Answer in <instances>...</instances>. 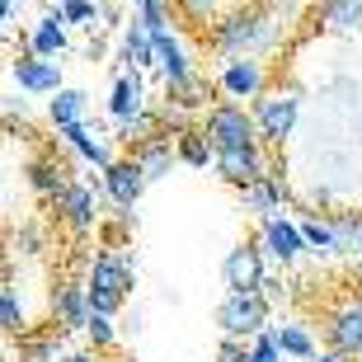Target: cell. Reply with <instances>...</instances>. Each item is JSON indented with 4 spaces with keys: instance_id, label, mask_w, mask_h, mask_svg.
Listing matches in <instances>:
<instances>
[{
    "instance_id": "1",
    "label": "cell",
    "mask_w": 362,
    "mask_h": 362,
    "mask_svg": "<svg viewBox=\"0 0 362 362\" xmlns=\"http://www.w3.org/2000/svg\"><path fill=\"white\" fill-rule=\"evenodd\" d=\"M273 42H278V19L269 14V5H250V10H235L212 24V47L230 62L269 52Z\"/></svg>"
},
{
    "instance_id": "2",
    "label": "cell",
    "mask_w": 362,
    "mask_h": 362,
    "mask_svg": "<svg viewBox=\"0 0 362 362\" xmlns=\"http://www.w3.org/2000/svg\"><path fill=\"white\" fill-rule=\"evenodd\" d=\"M136 282V264L132 255H113V250H104V255L90 264V306L94 315H113V310L127 301V287Z\"/></svg>"
},
{
    "instance_id": "3",
    "label": "cell",
    "mask_w": 362,
    "mask_h": 362,
    "mask_svg": "<svg viewBox=\"0 0 362 362\" xmlns=\"http://www.w3.org/2000/svg\"><path fill=\"white\" fill-rule=\"evenodd\" d=\"M202 132H207L216 156H221V151L259 146V122H255V113H245V104H216L212 113H207V122H202Z\"/></svg>"
},
{
    "instance_id": "4",
    "label": "cell",
    "mask_w": 362,
    "mask_h": 362,
    "mask_svg": "<svg viewBox=\"0 0 362 362\" xmlns=\"http://www.w3.org/2000/svg\"><path fill=\"white\" fill-rule=\"evenodd\" d=\"M255 122H259V141H269V146H282L287 136L296 132V118H301V99L292 90H264L255 99Z\"/></svg>"
},
{
    "instance_id": "5",
    "label": "cell",
    "mask_w": 362,
    "mask_h": 362,
    "mask_svg": "<svg viewBox=\"0 0 362 362\" xmlns=\"http://www.w3.org/2000/svg\"><path fill=\"white\" fill-rule=\"evenodd\" d=\"M216 325L226 339H259L269 329V301L264 292H245V296H226L216 306Z\"/></svg>"
},
{
    "instance_id": "6",
    "label": "cell",
    "mask_w": 362,
    "mask_h": 362,
    "mask_svg": "<svg viewBox=\"0 0 362 362\" xmlns=\"http://www.w3.org/2000/svg\"><path fill=\"white\" fill-rule=\"evenodd\" d=\"M221 282H226V296H245V292H264V255H259L255 245H240V250H230L221 259Z\"/></svg>"
},
{
    "instance_id": "7",
    "label": "cell",
    "mask_w": 362,
    "mask_h": 362,
    "mask_svg": "<svg viewBox=\"0 0 362 362\" xmlns=\"http://www.w3.org/2000/svg\"><path fill=\"white\" fill-rule=\"evenodd\" d=\"M108 113H113V122H118V132L132 136V127L141 122V113H146V85H141V71H127V76L113 81Z\"/></svg>"
},
{
    "instance_id": "8",
    "label": "cell",
    "mask_w": 362,
    "mask_h": 362,
    "mask_svg": "<svg viewBox=\"0 0 362 362\" xmlns=\"http://www.w3.org/2000/svg\"><path fill=\"white\" fill-rule=\"evenodd\" d=\"M264 81H269V71H264L259 57H235V62H226L221 76H216V85H221L230 99H259V94H264Z\"/></svg>"
},
{
    "instance_id": "9",
    "label": "cell",
    "mask_w": 362,
    "mask_h": 362,
    "mask_svg": "<svg viewBox=\"0 0 362 362\" xmlns=\"http://www.w3.org/2000/svg\"><path fill=\"white\" fill-rule=\"evenodd\" d=\"M52 320L57 329H85L94 320V306H90V287L81 282H62L52 292Z\"/></svg>"
},
{
    "instance_id": "10",
    "label": "cell",
    "mask_w": 362,
    "mask_h": 362,
    "mask_svg": "<svg viewBox=\"0 0 362 362\" xmlns=\"http://www.w3.org/2000/svg\"><path fill=\"white\" fill-rule=\"evenodd\" d=\"M264 250H269V259H278L282 269H287V264H296V259L306 255L310 245H306V235H301L296 221H287V216H269V221H264Z\"/></svg>"
},
{
    "instance_id": "11",
    "label": "cell",
    "mask_w": 362,
    "mask_h": 362,
    "mask_svg": "<svg viewBox=\"0 0 362 362\" xmlns=\"http://www.w3.org/2000/svg\"><path fill=\"white\" fill-rule=\"evenodd\" d=\"M10 76L24 94H62V66L47 62V57H33V52L19 57L10 66Z\"/></svg>"
},
{
    "instance_id": "12",
    "label": "cell",
    "mask_w": 362,
    "mask_h": 362,
    "mask_svg": "<svg viewBox=\"0 0 362 362\" xmlns=\"http://www.w3.org/2000/svg\"><path fill=\"white\" fill-rule=\"evenodd\" d=\"M325 334H329V349H334L339 358H358V353H362V306H358V301L329 310Z\"/></svg>"
},
{
    "instance_id": "13",
    "label": "cell",
    "mask_w": 362,
    "mask_h": 362,
    "mask_svg": "<svg viewBox=\"0 0 362 362\" xmlns=\"http://www.w3.org/2000/svg\"><path fill=\"white\" fill-rule=\"evenodd\" d=\"M216 175L245 193V188H255L259 179H269V165H264L259 146H250V151H221V156H216Z\"/></svg>"
},
{
    "instance_id": "14",
    "label": "cell",
    "mask_w": 362,
    "mask_h": 362,
    "mask_svg": "<svg viewBox=\"0 0 362 362\" xmlns=\"http://www.w3.org/2000/svg\"><path fill=\"white\" fill-rule=\"evenodd\" d=\"M146 170H141V165H136V156L132 160H118V165H108L104 170V193L113 202H118V207H136V198H141V193H146Z\"/></svg>"
},
{
    "instance_id": "15",
    "label": "cell",
    "mask_w": 362,
    "mask_h": 362,
    "mask_svg": "<svg viewBox=\"0 0 362 362\" xmlns=\"http://www.w3.org/2000/svg\"><path fill=\"white\" fill-rule=\"evenodd\" d=\"M156 66H160V76H165V90H179V85L193 81L188 52H184V42L175 38V28H170V33H156Z\"/></svg>"
},
{
    "instance_id": "16",
    "label": "cell",
    "mask_w": 362,
    "mask_h": 362,
    "mask_svg": "<svg viewBox=\"0 0 362 362\" xmlns=\"http://www.w3.org/2000/svg\"><path fill=\"white\" fill-rule=\"evenodd\" d=\"M57 216H62V221H66L71 230H90L94 226V188H85V184H76V179H71L66 188H62V193H57Z\"/></svg>"
},
{
    "instance_id": "17",
    "label": "cell",
    "mask_w": 362,
    "mask_h": 362,
    "mask_svg": "<svg viewBox=\"0 0 362 362\" xmlns=\"http://www.w3.org/2000/svg\"><path fill=\"white\" fill-rule=\"evenodd\" d=\"M62 141H66L81 160H90V165H99V170H108V165H118V156L108 151V141L104 136H90V127L85 122H71V127H62Z\"/></svg>"
},
{
    "instance_id": "18",
    "label": "cell",
    "mask_w": 362,
    "mask_h": 362,
    "mask_svg": "<svg viewBox=\"0 0 362 362\" xmlns=\"http://www.w3.org/2000/svg\"><path fill=\"white\" fill-rule=\"evenodd\" d=\"M28 52L47 57V62L57 52H66V19L62 14H42L38 24H33V33H28Z\"/></svg>"
},
{
    "instance_id": "19",
    "label": "cell",
    "mask_w": 362,
    "mask_h": 362,
    "mask_svg": "<svg viewBox=\"0 0 362 362\" xmlns=\"http://www.w3.org/2000/svg\"><path fill=\"white\" fill-rule=\"evenodd\" d=\"M175 151H179V160L193 165V170L216 165V151H212V141H207V132H202V127H184V132H179V141H175Z\"/></svg>"
},
{
    "instance_id": "20",
    "label": "cell",
    "mask_w": 362,
    "mask_h": 362,
    "mask_svg": "<svg viewBox=\"0 0 362 362\" xmlns=\"http://www.w3.org/2000/svg\"><path fill=\"white\" fill-rule=\"evenodd\" d=\"M122 62H127L132 71L156 66V33H146L141 24H132L127 33H122Z\"/></svg>"
},
{
    "instance_id": "21",
    "label": "cell",
    "mask_w": 362,
    "mask_h": 362,
    "mask_svg": "<svg viewBox=\"0 0 362 362\" xmlns=\"http://www.w3.org/2000/svg\"><path fill=\"white\" fill-rule=\"evenodd\" d=\"M179 160V151L170 146V141H160V136H151V141H141V151H136V165L146 170V179L156 184V179L170 175V165Z\"/></svg>"
},
{
    "instance_id": "22",
    "label": "cell",
    "mask_w": 362,
    "mask_h": 362,
    "mask_svg": "<svg viewBox=\"0 0 362 362\" xmlns=\"http://www.w3.org/2000/svg\"><path fill=\"white\" fill-rule=\"evenodd\" d=\"M269 334L278 339L282 358H301V362H315L320 353H315V339L301 329V325H269Z\"/></svg>"
},
{
    "instance_id": "23",
    "label": "cell",
    "mask_w": 362,
    "mask_h": 362,
    "mask_svg": "<svg viewBox=\"0 0 362 362\" xmlns=\"http://www.w3.org/2000/svg\"><path fill=\"white\" fill-rule=\"evenodd\" d=\"M320 19H325V28H334V33H358L362 28V0H325Z\"/></svg>"
},
{
    "instance_id": "24",
    "label": "cell",
    "mask_w": 362,
    "mask_h": 362,
    "mask_svg": "<svg viewBox=\"0 0 362 362\" xmlns=\"http://www.w3.org/2000/svg\"><path fill=\"white\" fill-rule=\"evenodd\" d=\"M85 108H90V99H85L81 90H62V94H52L47 118H52L57 132H62V127H71V122H85Z\"/></svg>"
},
{
    "instance_id": "25",
    "label": "cell",
    "mask_w": 362,
    "mask_h": 362,
    "mask_svg": "<svg viewBox=\"0 0 362 362\" xmlns=\"http://www.w3.org/2000/svg\"><path fill=\"white\" fill-rule=\"evenodd\" d=\"M282 198H287V188H282L273 175H269V179H259L255 188H245V207H250V212H259L264 221H269V216H278L273 207H278Z\"/></svg>"
},
{
    "instance_id": "26",
    "label": "cell",
    "mask_w": 362,
    "mask_h": 362,
    "mask_svg": "<svg viewBox=\"0 0 362 362\" xmlns=\"http://www.w3.org/2000/svg\"><path fill=\"white\" fill-rule=\"evenodd\" d=\"M66 184H71V179H66L62 165H52V160H33V165H28V188L42 193V198H57Z\"/></svg>"
},
{
    "instance_id": "27",
    "label": "cell",
    "mask_w": 362,
    "mask_h": 362,
    "mask_svg": "<svg viewBox=\"0 0 362 362\" xmlns=\"http://www.w3.org/2000/svg\"><path fill=\"white\" fill-rule=\"evenodd\" d=\"M0 329L10 339H24V306H19V296H14L10 282L0 287Z\"/></svg>"
},
{
    "instance_id": "28",
    "label": "cell",
    "mask_w": 362,
    "mask_h": 362,
    "mask_svg": "<svg viewBox=\"0 0 362 362\" xmlns=\"http://www.w3.org/2000/svg\"><path fill=\"white\" fill-rule=\"evenodd\" d=\"M136 24L146 33H170V0H136Z\"/></svg>"
},
{
    "instance_id": "29",
    "label": "cell",
    "mask_w": 362,
    "mask_h": 362,
    "mask_svg": "<svg viewBox=\"0 0 362 362\" xmlns=\"http://www.w3.org/2000/svg\"><path fill=\"white\" fill-rule=\"evenodd\" d=\"M301 235H306V245H315V250H344L329 216H325V221H320V216H315V221H301Z\"/></svg>"
},
{
    "instance_id": "30",
    "label": "cell",
    "mask_w": 362,
    "mask_h": 362,
    "mask_svg": "<svg viewBox=\"0 0 362 362\" xmlns=\"http://www.w3.org/2000/svg\"><path fill=\"white\" fill-rule=\"evenodd\" d=\"M19 358H24V362H62V358H57V334L19 339Z\"/></svg>"
},
{
    "instance_id": "31",
    "label": "cell",
    "mask_w": 362,
    "mask_h": 362,
    "mask_svg": "<svg viewBox=\"0 0 362 362\" xmlns=\"http://www.w3.org/2000/svg\"><path fill=\"white\" fill-rule=\"evenodd\" d=\"M85 334H90L94 349H113L118 344V329H113V315H94L90 325H85Z\"/></svg>"
},
{
    "instance_id": "32",
    "label": "cell",
    "mask_w": 362,
    "mask_h": 362,
    "mask_svg": "<svg viewBox=\"0 0 362 362\" xmlns=\"http://www.w3.org/2000/svg\"><path fill=\"white\" fill-rule=\"evenodd\" d=\"M245 362H282V349H278V339L269 334V329H264V334L255 339V344H250V358Z\"/></svg>"
},
{
    "instance_id": "33",
    "label": "cell",
    "mask_w": 362,
    "mask_h": 362,
    "mask_svg": "<svg viewBox=\"0 0 362 362\" xmlns=\"http://www.w3.org/2000/svg\"><path fill=\"white\" fill-rule=\"evenodd\" d=\"M62 19H66V24H76V19H94V5L90 0H62Z\"/></svg>"
},
{
    "instance_id": "34",
    "label": "cell",
    "mask_w": 362,
    "mask_h": 362,
    "mask_svg": "<svg viewBox=\"0 0 362 362\" xmlns=\"http://www.w3.org/2000/svg\"><path fill=\"white\" fill-rule=\"evenodd\" d=\"M179 10L202 24V19H212V14H216V0H179Z\"/></svg>"
},
{
    "instance_id": "35",
    "label": "cell",
    "mask_w": 362,
    "mask_h": 362,
    "mask_svg": "<svg viewBox=\"0 0 362 362\" xmlns=\"http://www.w3.org/2000/svg\"><path fill=\"white\" fill-rule=\"evenodd\" d=\"M245 358H250L245 339H221V353H216V362H245Z\"/></svg>"
},
{
    "instance_id": "36",
    "label": "cell",
    "mask_w": 362,
    "mask_h": 362,
    "mask_svg": "<svg viewBox=\"0 0 362 362\" xmlns=\"http://www.w3.org/2000/svg\"><path fill=\"white\" fill-rule=\"evenodd\" d=\"M38 245H42V235H38L33 226L14 230V250H19V255H38Z\"/></svg>"
},
{
    "instance_id": "37",
    "label": "cell",
    "mask_w": 362,
    "mask_h": 362,
    "mask_svg": "<svg viewBox=\"0 0 362 362\" xmlns=\"http://www.w3.org/2000/svg\"><path fill=\"white\" fill-rule=\"evenodd\" d=\"M264 301H269V306H273V301H282V282H278V278L264 282Z\"/></svg>"
},
{
    "instance_id": "38",
    "label": "cell",
    "mask_w": 362,
    "mask_h": 362,
    "mask_svg": "<svg viewBox=\"0 0 362 362\" xmlns=\"http://www.w3.org/2000/svg\"><path fill=\"white\" fill-rule=\"evenodd\" d=\"M0 10H5V24H14V10H19V0H0Z\"/></svg>"
},
{
    "instance_id": "39",
    "label": "cell",
    "mask_w": 362,
    "mask_h": 362,
    "mask_svg": "<svg viewBox=\"0 0 362 362\" xmlns=\"http://www.w3.org/2000/svg\"><path fill=\"white\" fill-rule=\"evenodd\" d=\"M62 362H99V358H94V353H66Z\"/></svg>"
},
{
    "instance_id": "40",
    "label": "cell",
    "mask_w": 362,
    "mask_h": 362,
    "mask_svg": "<svg viewBox=\"0 0 362 362\" xmlns=\"http://www.w3.org/2000/svg\"><path fill=\"white\" fill-rule=\"evenodd\" d=\"M315 362H344V358H339V353H320V358H315Z\"/></svg>"
},
{
    "instance_id": "41",
    "label": "cell",
    "mask_w": 362,
    "mask_h": 362,
    "mask_svg": "<svg viewBox=\"0 0 362 362\" xmlns=\"http://www.w3.org/2000/svg\"><path fill=\"white\" fill-rule=\"evenodd\" d=\"M358 255H362V230H358Z\"/></svg>"
}]
</instances>
